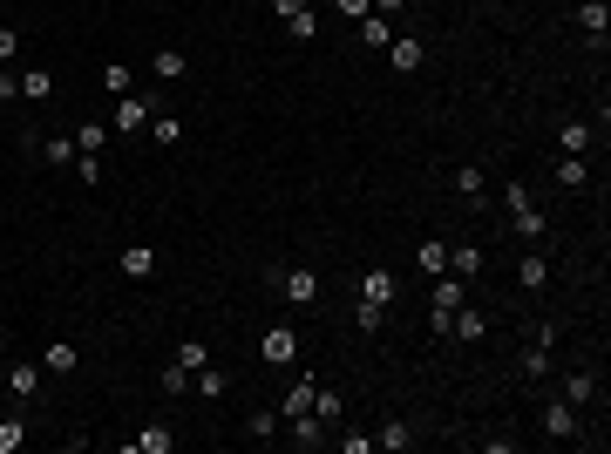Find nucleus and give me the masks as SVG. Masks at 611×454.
I'll list each match as a JSON object with an SVG mask.
<instances>
[{
  "label": "nucleus",
  "instance_id": "nucleus-1",
  "mask_svg": "<svg viewBox=\"0 0 611 454\" xmlns=\"http://www.w3.org/2000/svg\"><path fill=\"white\" fill-rule=\"evenodd\" d=\"M150 116H156V95H143V89L116 95V129H122V136H137V129H150Z\"/></svg>",
  "mask_w": 611,
  "mask_h": 454
},
{
  "label": "nucleus",
  "instance_id": "nucleus-2",
  "mask_svg": "<svg viewBox=\"0 0 611 454\" xmlns=\"http://www.w3.org/2000/svg\"><path fill=\"white\" fill-rule=\"evenodd\" d=\"M259 360L265 366H292L299 360V333H292V326H272V333L259 339Z\"/></svg>",
  "mask_w": 611,
  "mask_h": 454
},
{
  "label": "nucleus",
  "instance_id": "nucleus-3",
  "mask_svg": "<svg viewBox=\"0 0 611 454\" xmlns=\"http://www.w3.org/2000/svg\"><path fill=\"white\" fill-rule=\"evenodd\" d=\"M544 434L550 441H571V434H578V407H571V400H544Z\"/></svg>",
  "mask_w": 611,
  "mask_h": 454
},
{
  "label": "nucleus",
  "instance_id": "nucleus-4",
  "mask_svg": "<svg viewBox=\"0 0 611 454\" xmlns=\"http://www.w3.org/2000/svg\"><path fill=\"white\" fill-rule=\"evenodd\" d=\"M272 285H279V292H286V299H292V305H313V299H320V272H279V278H272Z\"/></svg>",
  "mask_w": 611,
  "mask_h": 454
},
{
  "label": "nucleus",
  "instance_id": "nucleus-5",
  "mask_svg": "<svg viewBox=\"0 0 611 454\" xmlns=\"http://www.w3.org/2000/svg\"><path fill=\"white\" fill-rule=\"evenodd\" d=\"M394 292H401L394 272H360V299H367V305H381V312H387V305H394Z\"/></svg>",
  "mask_w": 611,
  "mask_h": 454
},
{
  "label": "nucleus",
  "instance_id": "nucleus-6",
  "mask_svg": "<svg viewBox=\"0 0 611 454\" xmlns=\"http://www.w3.org/2000/svg\"><path fill=\"white\" fill-rule=\"evenodd\" d=\"M387 61H394V75H414V68H421V41H414V34H394V41H387Z\"/></svg>",
  "mask_w": 611,
  "mask_h": 454
},
{
  "label": "nucleus",
  "instance_id": "nucleus-7",
  "mask_svg": "<svg viewBox=\"0 0 611 454\" xmlns=\"http://www.w3.org/2000/svg\"><path fill=\"white\" fill-rule=\"evenodd\" d=\"M313 414H320L326 427H340L347 421V394H340V387H313Z\"/></svg>",
  "mask_w": 611,
  "mask_h": 454
},
{
  "label": "nucleus",
  "instance_id": "nucleus-8",
  "mask_svg": "<svg viewBox=\"0 0 611 454\" xmlns=\"http://www.w3.org/2000/svg\"><path fill=\"white\" fill-rule=\"evenodd\" d=\"M7 394H14V400H34V394H41V366H28V360L7 366Z\"/></svg>",
  "mask_w": 611,
  "mask_h": 454
},
{
  "label": "nucleus",
  "instance_id": "nucleus-9",
  "mask_svg": "<svg viewBox=\"0 0 611 454\" xmlns=\"http://www.w3.org/2000/svg\"><path fill=\"white\" fill-rule=\"evenodd\" d=\"M326 434H333V427H326L313 407H306V414H292V441H299V448H320Z\"/></svg>",
  "mask_w": 611,
  "mask_h": 454
},
{
  "label": "nucleus",
  "instance_id": "nucleus-10",
  "mask_svg": "<svg viewBox=\"0 0 611 454\" xmlns=\"http://www.w3.org/2000/svg\"><path fill=\"white\" fill-rule=\"evenodd\" d=\"M116 272H122V278H150V272H156V251H150V244H129V251L116 258Z\"/></svg>",
  "mask_w": 611,
  "mask_h": 454
},
{
  "label": "nucleus",
  "instance_id": "nucleus-11",
  "mask_svg": "<svg viewBox=\"0 0 611 454\" xmlns=\"http://www.w3.org/2000/svg\"><path fill=\"white\" fill-rule=\"evenodd\" d=\"M414 265H421L428 278H442L448 272V244L442 238H421V244H414Z\"/></svg>",
  "mask_w": 611,
  "mask_h": 454
},
{
  "label": "nucleus",
  "instance_id": "nucleus-12",
  "mask_svg": "<svg viewBox=\"0 0 611 454\" xmlns=\"http://www.w3.org/2000/svg\"><path fill=\"white\" fill-rule=\"evenodd\" d=\"M557 150H564V156H591V122L571 116L564 129H557Z\"/></svg>",
  "mask_w": 611,
  "mask_h": 454
},
{
  "label": "nucleus",
  "instance_id": "nucleus-13",
  "mask_svg": "<svg viewBox=\"0 0 611 454\" xmlns=\"http://www.w3.org/2000/svg\"><path fill=\"white\" fill-rule=\"evenodd\" d=\"M82 366V353L68 346V339H48V353H41V373H75Z\"/></svg>",
  "mask_w": 611,
  "mask_h": 454
},
{
  "label": "nucleus",
  "instance_id": "nucleus-14",
  "mask_svg": "<svg viewBox=\"0 0 611 454\" xmlns=\"http://www.w3.org/2000/svg\"><path fill=\"white\" fill-rule=\"evenodd\" d=\"M578 28L591 34L598 48H605V28H611V7H605V0H584V7H578Z\"/></svg>",
  "mask_w": 611,
  "mask_h": 454
},
{
  "label": "nucleus",
  "instance_id": "nucleus-15",
  "mask_svg": "<svg viewBox=\"0 0 611 454\" xmlns=\"http://www.w3.org/2000/svg\"><path fill=\"white\" fill-rule=\"evenodd\" d=\"M591 394H598V373H591V366L564 373V400H571V407H591Z\"/></svg>",
  "mask_w": 611,
  "mask_h": 454
},
{
  "label": "nucleus",
  "instance_id": "nucleus-16",
  "mask_svg": "<svg viewBox=\"0 0 611 454\" xmlns=\"http://www.w3.org/2000/svg\"><path fill=\"white\" fill-rule=\"evenodd\" d=\"M190 387H198L204 400H225L231 394V373H225V366H204V373H190Z\"/></svg>",
  "mask_w": 611,
  "mask_h": 454
},
{
  "label": "nucleus",
  "instance_id": "nucleus-17",
  "mask_svg": "<svg viewBox=\"0 0 611 454\" xmlns=\"http://www.w3.org/2000/svg\"><path fill=\"white\" fill-rule=\"evenodd\" d=\"M462 299H469V285H462L456 272H442V278H435V312H456Z\"/></svg>",
  "mask_w": 611,
  "mask_h": 454
},
{
  "label": "nucleus",
  "instance_id": "nucleus-18",
  "mask_svg": "<svg viewBox=\"0 0 611 454\" xmlns=\"http://www.w3.org/2000/svg\"><path fill=\"white\" fill-rule=\"evenodd\" d=\"M517 285H523V292H544V285H550V265H544V251H530V258L517 265Z\"/></svg>",
  "mask_w": 611,
  "mask_h": 454
},
{
  "label": "nucleus",
  "instance_id": "nucleus-19",
  "mask_svg": "<svg viewBox=\"0 0 611 454\" xmlns=\"http://www.w3.org/2000/svg\"><path fill=\"white\" fill-rule=\"evenodd\" d=\"M183 68H190V55H177V48H164V55H150V75H156V82H177Z\"/></svg>",
  "mask_w": 611,
  "mask_h": 454
},
{
  "label": "nucleus",
  "instance_id": "nucleus-20",
  "mask_svg": "<svg viewBox=\"0 0 611 454\" xmlns=\"http://www.w3.org/2000/svg\"><path fill=\"white\" fill-rule=\"evenodd\" d=\"M48 95H55V75H48V68H28V75H21V102H48Z\"/></svg>",
  "mask_w": 611,
  "mask_h": 454
},
{
  "label": "nucleus",
  "instance_id": "nucleus-21",
  "mask_svg": "<svg viewBox=\"0 0 611 454\" xmlns=\"http://www.w3.org/2000/svg\"><path fill=\"white\" fill-rule=\"evenodd\" d=\"M557 183H564V190H584V183H591V163H584V156H557Z\"/></svg>",
  "mask_w": 611,
  "mask_h": 454
},
{
  "label": "nucleus",
  "instance_id": "nucleus-22",
  "mask_svg": "<svg viewBox=\"0 0 611 454\" xmlns=\"http://www.w3.org/2000/svg\"><path fill=\"white\" fill-rule=\"evenodd\" d=\"M150 143H164V150H177V143H183V122L156 109V116H150Z\"/></svg>",
  "mask_w": 611,
  "mask_h": 454
},
{
  "label": "nucleus",
  "instance_id": "nucleus-23",
  "mask_svg": "<svg viewBox=\"0 0 611 454\" xmlns=\"http://www.w3.org/2000/svg\"><path fill=\"white\" fill-rule=\"evenodd\" d=\"M109 150V129H102V122H82V129H75V156H102Z\"/></svg>",
  "mask_w": 611,
  "mask_h": 454
},
{
  "label": "nucleus",
  "instance_id": "nucleus-24",
  "mask_svg": "<svg viewBox=\"0 0 611 454\" xmlns=\"http://www.w3.org/2000/svg\"><path fill=\"white\" fill-rule=\"evenodd\" d=\"M129 448H137V454H170V448H177V434H170V427H143Z\"/></svg>",
  "mask_w": 611,
  "mask_h": 454
},
{
  "label": "nucleus",
  "instance_id": "nucleus-25",
  "mask_svg": "<svg viewBox=\"0 0 611 454\" xmlns=\"http://www.w3.org/2000/svg\"><path fill=\"white\" fill-rule=\"evenodd\" d=\"M509 224H517L523 244H544V211H536V204H530V211H509Z\"/></svg>",
  "mask_w": 611,
  "mask_h": 454
},
{
  "label": "nucleus",
  "instance_id": "nucleus-26",
  "mask_svg": "<svg viewBox=\"0 0 611 454\" xmlns=\"http://www.w3.org/2000/svg\"><path fill=\"white\" fill-rule=\"evenodd\" d=\"M313 387H320L313 373H299V380H292V394H286V421H292V414H306V407H313Z\"/></svg>",
  "mask_w": 611,
  "mask_h": 454
},
{
  "label": "nucleus",
  "instance_id": "nucleus-27",
  "mask_svg": "<svg viewBox=\"0 0 611 454\" xmlns=\"http://www.w3.org/2000/svg\"><path fill=\"white\" fill-rule=\"evenodd\" d=\"M456 190H462L469 204H483V197H489V183H483V170H475V163H462V170H456Z\"/></svg>",
  "mask_w": 611,
  "mask_h": 454
},
{
  "label": "nucleus",
  "instance_id": "nucleus-28",
  "mask_svg": "<svg viewBox=\"0 0 611 454\" xmlns=\"http://www.w3.org/2000/svg\"><path fill=\"white\" fill-rule=\"evenodd\" d=\"M360 41H367V48H381V55H387V41H394L387 14H367V21H360Z\"/></svg>",
  "mask_w": 611,
  "mask_h": 454
},
{
  "label": "nucleus",
  "instance_id": "nucleus-29",
  "mask_svg": "<svg viewBox=\"0 0 611 454\" xmlns=\"http://www.w3.org/2000/svg\"><path fill=\"white\" fill-rule=\"evenodd\" d=\"M448 272H456V278L483 272V251H475V244H456V251H448Z\"/></svg>",
  "mask_w": 611,
  "mask_h": 454
},
{
  "label": "nucleus",
  "instance_id": "nucleus-30",
  "mask_svg": "<svg viewBox=\"0 0 611 454\" xmlns=\"http://www.w3.org/2000/svg\"><path fill=\"white\" fill-rule=\"evenodd\" d=\"M177 366H183V373H204V366H211V353H204V339H183V346H177Z\"/></svg>",
  "mask_w": 611,
  "mask_h": 454
},
{
  "label": "nucleus",
  "instance_id": "nucleus-31",
  "mask_svg": "<svg viewBox=\"0 0 611 454\" xmlns=\"http://www.w3.org/2000/svg\"><path fill=\"white\" fill-rule=\"evenodd\" d=\"M381 448H387V454L414 448V427H408V421H387V427H381Z\"/></svg>",
  "mask_w": 611,
  "mask_h": 454
},
{
  "label": "nucleus",
  "instance_id": "nucleus-32",
  "mask_svg": "<svg viewBox=\"0 0 611 454\" xmlns=\"http://www.w3.org/2000/svg\"><path fill=\"white\" fill-rule=\"evenodd\" d=\"M102 89H109V95H129V89H137V75H129L122 61H109V68H102Z\"/></svg>",
  "mask_w": 611,
  "mask_h": 454
},
{
  "label": "nucleus",
  "instance_id": "nucleus-33",
  "mask_svg": "<svg viewBox=\"0 0 611 454\" xmlns=\"http://www.w3.org/2000/svg\"><path fill=\"white\" fill-rule=\"evenodd\" d=\"M286 34H292V41H313V34H320V14H313V7H306V14H292Z\"/></svg>",
  "mask_w": 611,
  "mask_h": 454
},
{
  "label": "nucleus",
  "instance_id": "nucleus-34",
  "mask_svg": "<svg viewBox=\"0 0 611 454\" xmlns=\"http://www.w3.org/2000/svg\"><path fill=\"white\" fill-rule=\"evenodd\" d=\"M41 156H48V163H75V136H48Z\"/></svg>",
  "mask_w": 611,
  "mask_h": 454
},
{
  "label": "nucleus",
  "instance_id": "nucleus-35",
  "mask_svg": "<svg viewBox=\"0 0 611 454\" xmlns=\"http://www.w3.org/2000/svg\"><path fill=\"white\" fill-rule=\"evenodd\" d=\"M156 387H164V400H177V394H190V373H183V366H164Z\"/></svg>",
  "mask_w": 611,
  "mask_h": 454
},
{
  "label": "nucleus",
  "instance_id": "nucleus-36",
  "mask_svg": "<svg viewBox=\"0 0 611 454\" xmlns=\"http://www.w3.org/2000/svg\"><path fill=\"white\" fill-rule=\"evenodd\" d=\"M503 204H509V211H530V204H536L530 183H503Z\"/></svg>",
  "mask_w": 611,
  "mask_h": 454
},
{
  "label": "nucleus",
  "instance_id": "nucleus-37",
  "mask_svg": "<svg viewBox=\"0 0 611 454\" xmlns=\"http://www.w3.org/2000/svg\"><path fill=\"white\" fill-rule=\"evenodd\" d=\"M21 441H28V427H21V421H0V454H14Z\"/></svg>",
  "mask_w": 611,
  "mask_h": 454
},
{
  "label": "nucleus",
  "instance_id": "nucleus-38",
  "mask_svg": "<svg viewBox=\"0 0 611 454\" xmlns=\"http://www.w3.org/2000/svg\"><path fill=\"white\" fill-rule=\"evenodd\" d=\"M353 326H360V333H381V305H367V299H360V312H353Z\"/></svg>",
  "mask_w": 611,
  "mask_h": 454
},
{
  "label": "nucleus",
  "instance_id": "nucleus-39",
  "mask_svg": "<svg viewBox=\"0 0 611 454\" xmlns=\"http://www.w3.org/2000/svg\"><path fill=\"white\" fill-rule=\"evenodd\" d=\"M14 55H21V28H0V68H7Z\"/></svg>",
  "mask_w": 611,
  "mask_h": 454
},
{
  "label": "nucleus",
  "instance_id": "nucleus-40",
  "mask_svg": "<svg viewBox=\"0 0 611 454\" xmlns=\"http://www.w3.org/2000/svg\"><path fill=\"white\" fill-rule=\"evenodd\" d=\"M75 177L82 183H102V156H75Z\"/></svg>",
  "mask_w": 611,
  "mask_h": 454
},
{
  "label": "nucleus",
  "instance_id": "nucleus-41",
  "mask_svg": "<svg viewBox=\"0 0 611 454\" xmlns=\"http://www.w3.org/2000/svg\"><path fill=\"white\" fill-rule=\"evenodd\" d=\"M272 434H279V421H272V414L259 407V414H252V441H272Z\"/></svg>",
  "mask_w": 611,
  "mask_h": 454
},
{
  "label": "nucleus",
  "instance_id": "nucleus-42",
  "mask_svg": "<svg viewBox=\"0 0 611 454\" xmlns=\"http://www.w3.org/2000/svg\"><path fill=\"white\" fill-rule=\"evenodd\" d=\"M0 102H21V75L14 68H0Z\"/></svg>",
  "mask_w": 611,
  "mask_h": 454
},
{
  "label": "nucleus",
  "instance_id": "nucleus-43",
  "mask_svg": "<svg viewBox=\"0 0 611 454\" xmlns=\"http://www.w3.org/2000/svg\"><path fill=\"white\" fill-rule=\"evenodd\" d=\"M333 7H340L347 21H367V14H374V0H333Z\"/></svg>",
  "mask_w": 611,
  "mask_h": 454
},
{
  "label": "nucleus",
  "instance_id": "nucleus-44",
  "mask_svg": "<svg viewBox=\"0 0 611 454\" xmlns=\"http://www.w3.org/2000/svg\"><path fill=\"white\" fill-rule=\"evenodd\" d=\"M306 7H313V0H272V14H279V21H292V14H306Z\"/></svg>",
  "mask_w": 611,
  "mask_h": 454
},
{
  "label": "nucleus",
  "instance_id": "nucleus-45",
  "mask_svg": "<svg viewBox=\"0 0 611 454\" xmlns=\"http://www.w3.org/2000/svg\"><path fill=\"white\" fill-rule=\"evenodd\" d=\"M401 7H408V0H374V14H401Z\"/></svg>",
  "mask_w": 611,
  "mask_h": 454
}]
</instances>
